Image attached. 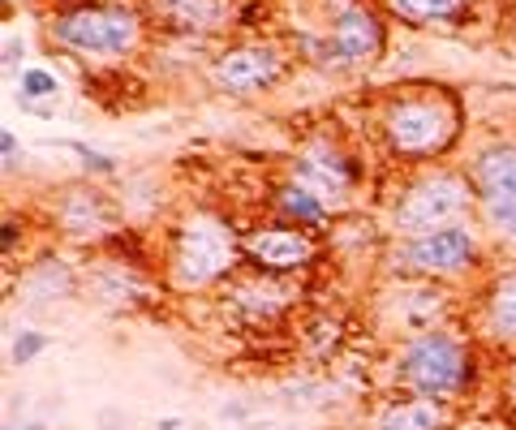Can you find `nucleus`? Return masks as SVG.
Wrapping results in <instances>:
<instances>
[{
  "instance_id": "nucleus-1",
  "label": "nucleus",
  "mask_w": 516,
  "mask_h": 430,
  "mask_svg": "<svg viewBox=\"0 0 516 430\" xmlns=\"http://www.w3.org/2000/svg\"><path fill=\"white\" fill-rule=\"evenodd\" d=\"M465 99L443 82H400L370 112V142L396 172L435 168L465 142Z\"/></svg>"
},
{
  "instance_id": "nucleus-2",
  "label": "nucleus",
  "mask_w": 516,
  "mask_h": 430,
  "mask_svg": "<svg viewBox=\"0 0 516 430\" xmlns=\"http://www.w3.org/2000/svg\"><path fill=\"white\" fill-rule=\"evenodd\" d=\"M147 0H56L43 13L48 48L78 61H134L151 43Z\"/></svg>"
},
{
  "instance_id": "nucleus-3",
  "label": "nucleus",
  "mask_w": 516,
  "mask_h": 430,
  "mask_svg": "<svg viewBox=\"0 0 516 430\" xmlns=\"http://www.w3.org/2000/svg\"><path fill=\"white\" fill-rule=\"evenodd\" d=\"M241 267H246L241 233L224 211L194 207L168 228L164 258H160V276L168 293H177V297L211 293L233 280Z\"/></svg>"
},
{
  "instance_id": "nucleus-4",
  "label": "nucleus",
  "mask_w": 516,
  "mask_h": 430,
  "mask_svg": "<svg viewBox=\"0 0 516 430\" xmlns=\"http://www.w3.org/2000/svg\"><path fill=\"white\" fill-rule=\"evenodd\" d=\"M383 370L392 392H413L456 405V400L473 396V387L482 379L478 336H465L456 327H435V332L409 336L392 349Z\"/></svg>"
},
{
  "instance_id": "nucleus-5",
  "label": "nucleus",
  "mask_w": 516,
  "mask_h": 430,
  "mask_svg": "<svg viewBox=\"0 0 516 430\" xmlns=\"http://www.w3.org/2000/svg\"><path fill=\"white\" fill-rule=\"evenodd\" d=\"M465 220H478V190H473L469 172L452 164L405 172L387 198V237L392 241L439 233V228Z\"/></svg>"
},
{
  "instance_id": "nucleus-6",
  "label": "nucleus",
  "mask_w": 516,
  "mask_h": 430,
  "mask_svg": "<svg viewBox=\"0 0 516 430\" xmlns=\"http://www.w3.org/2000/svg\"><path fill=\"white\" fill-rule=\"evenodd\" d=\"M387 13L379 0H357L353 9L336 13L319 31H297L289 43L297 61H310L314 69H332V74H362L375 69L387 52Z\"/></svg>"
},
{
  "instance_id": "nucleus-7",
  "label": "nucleus",
  "mask_w": 516,
  "mask_h": 430,
  "mask_svg": "<svg viewBox=\"0 0 516 430\" xmlns=\"http://www.w3.org/2000/svg\"><path fill=\"white\" fill-rule=\"evenodd\" d=\"M366 172V160L336 129H310L289 151V181L310 190L332 215L357 211V194L366 190Z\"/></svg>"
},
{
  "instance_id": "nucleus-8",
  "label": "nucleus",
  "mask_w": 516,
  "mask_h": 430,
  "mask_svg": "<svg viewBox=\"0 0 516 430\" xmlns=\"http://www.w3.org/2000/svg\"><path fill=\"white\" fill-rule=\"evenodd\" d=\"M482 258H486V228L478 220H465V224L439 228V233L392 241V250H387V276L456 284V280H469L482 267Z\"/></svg>"
},
{
  "instance_id": "nucleus-9",
  "label": "nucleus",
  "mask_w": 516,
  "mask_h": 430,
  "mask_svg": "<svg viewBox=\"0 0 516 430\" xmlns=\"http://www.w3.org/2000/svg\"><path fill=\"white\" fill-rule=\"evenodd\" d=\"M297 52L289 39L276 35H246L233 43H220L207 56V82L215 91L233 95V99H250V95H267L293 74Z\"/></svg>"
},
{
  "instance_id": "nucleus-10",
  "label": "nucleus",
  "mask_w": 516,
  "mask_h": 430,
  "mask_svg": "<svg viewBox=\"0 0 516 430\" xmlns=\"http://www.w3.org/2000/svg\"><path fill=\"white\" fill-rule=\"evenodd\" d=\"M452 284L418 280V276H387L383 289L370 297V323L387 340H409L435 327H452Z\"/></svg>"
},
{
  "instance_id": "nucleus-11",
  "label": "nucleus",
  "mask_w": 516,
  "mask_h": 430,
  "mask_svg": "<svg viewBox=\"0 0 516 430\" xmlns=\"http://www.w3.org/2000/svg\"><path fill=\"white\" fill-rule=\"evenodd\" d=\"M125 224V203L91 177L65 181L48 194V228L69 246L104 250Z\"/></svg>"
},
{
  "instance_id": "nucleus-12",
  "label": "nucleus",
  "mask_w": 516,
  "mask_h": 430,
  "mask_svg": "<svg viewBox=\"0 0 516 430\" xmlns=\"http://www.w3.org/2000/svg\"><path fill=\"white\" fill-rule=\"evenodd\" d=\"M478 190V224L495 241H516V138H486L461 164Z\"/></svg>"
},
{
  "instance_id": "nucleus-13",
  "label": "nucleus",
  "mask_w": 516,
  "mask_h": 430,
  "mask_svg": "<svg viewBox=\"0 0 516 430\" xmlns=\"http://www.w3.org/2000/svg\"><path fill=\"white\" fill-rule=\"evenodd\" d=\"M306 297H310L306 280L267 276V271L241 267L233 280L220 284V297L215 301H220V310L237 327H246V332H271V327H280L289 314H297Z\"/></svg>"
},
{
  "instance_id": "nucleus-14",
  "label": "nucleus",
  "mask_w": 516,
  "mask_h": 430,
  "mask_svg": "<svg viewBox=\"0 0 516 430\" xmlns=\"http://www.w3.org/2000/svg\"><path fill=\"white\" fill-rule=\"evenodd\" d=\"M241 254H246V267H254V271L306 280L327 258V246H323V233H310V228L271 215V220L250 224L246 233H241Z\"/></svg>"
},
{
  "instance_id": "nucleus-15",
  "label": "nucleus",
  "mask_w": 516,
  "mask_h": 430,
  "mask_svg": "<svg viewBox=\"0 0 516 430\" xmlns=\"http://www.w3.org/2000/svg\"><path fill=\"white\" fill-rule=\"evenodd\" d=\"M164 276L155 267H138L121 254L108 250H91L82 267V293L95 301L99 310L112 314H129V310H151L160 297Z\"/></svg>"
},
{
  "instance_id": "nucleus-16",
  "label": "nucleus",
  "mask_w": 516,
  "mask_h": 430,
  "mask_svg": "<svg viewBox=\"0 0 516 430\" xmlns=\"http://www.w3.org/2000/svg\"><path fill=\"white\" fill-rule=\"evenodd\" d=\"M473 336L491 349L516 353V267H499L486 276L473 301Z\"/></svg>"
},
{
  "instance_id": "nucleus-17",
  "label": "nucleus",
  "mask_w": 516,
  "mask_h": 430,
  "mask_svg": "<svg viewBox=\"0 0 516 430\" xmlns=\"http://www.w3.org/2000/svg\"><path fill=\"white\" fill-rule=\"evenodd\" d=\"M147 13L168 35L215 39V35H224L237 26L241 0H147Z\"/></svg>"
},
{
  "instance_id": "nucleus-18",
  "label": "nucleus",
  "mask_w": 516,
  "mask_h": 430,
  "mask_svg": "<svg viewBox=\"0 0 516 430\" xmlns=\"http://www.w3.org/2000/svg\"><path fill=\"white\" fill-rule=\"evenodd\" d=\"M452 426H456V405L413 392H387L366 413V430H452Z\"/></svg>"
},
{
  "instance_id": "nucleus-19",
  "label": "nucleus",
  "mask_w": 516,
  "mask_h": 430,
  "mask_svg": "<svg viewBox=\"0 0 516 430\" xmlns=\"http://www.w3.org/2000/svg\"><path fill=\"white\" fill-rule=\"evenodd\" d=\"M82 293V267L65 263L61 254H39L18 280V301L26 310H52Z\"/></svg>"
},
{
  "instance_id": "nucleus-20",
  "label": "nucleus",
  "mask_w": 516,
  "mask_h": 430,
  "mask_svg": "<svg viewBox=\"0 0 516 430\" xmlns=\"http://www.w3.org/2000/svg\"><path fill=\"white\" fill-rule=\"evenodd\" d=\"M379 5L409 31H461L478 18L482 0H379Z\"/></svg>"
},
{
  "instance_id": "nucleus-21",
  "label": "nucleus",
  "mask_w": 516,
  "mask_h": 430,
  "mask_svg": "<svg viewBox=\"0 0 516 430\" xmlns=\"http://www.w3.org/2000/svg\"><path fill=\"white\" fill-rule=\"evenodd\" d=\"M344 344H349V327H344L336 310L314 306L297 319V353L306 357L310 366H332L344 353Z\"/></svg>"
},
{
  "instance_id": "nucleus-22",
  "label": "nucleus",
  "mask_w": 516,
  "mask_h": 430,
  "mask_svg": "<svg viewBox=\"0 0 516 430\" xmlns=\"http://www.w3.org/2000/svg\"><path fill=\"white\" fill-rule=\"evenodd\" d=\"M271 215H276V220H289V224L310 228V233H327V224L336 220V215L327 211L319 198H314L310 190H301V185L289 181V177H284L276 190H271Z\"/></svg>"
},
{
  "instance_id": "nucleus-23",
  "label": "nucleus",
  "mask_w": 516,
  "mask_h": 430,
  "mask_svg": "<svg viewBox=\"0 0 516 430\" xmlns=\"http://www.w3.org/2000/svg\"><path fill=\"white\" fill-rule=\"evenodd\" d=\"M56 95H61V78L52 74V69H22L18 78V108L35 112V117H52L56 112Z\"/></svg>"
},
{
  "instance_id": "nucleus-24",
  "label": "nucleus",
  "mask_w": 516,
  "mask_h": 430,
  "mask_svg": "<svg viewBox=\"0 0 516 430\" xmlns=\"http://www.w3.org/2000/svg\"><path fill=\"white\" fill-rule=\"evenodd\" d=\"M56 147H65L69 155L78 160V168H82V177H117L121 172V164L112 160V155H104V151H95V147H86V142H56Z\"/></svg>"
},
{
  "instance_id": "nucleus-25",
  "label": "nucleus",
  "mask_w": 516,
  "mask_h": 430,
  "mask_svg": "<svg viewBox=\"0 0 516 430\" xmlns=\"http://www.w3.org/2000/svg\"><path fill=\"white\" fill-rule=\"evenodd\" d=\"M52 344L48 332H39V327H26V332H18L9 340V366H31L35 357L43 353Z\"/></svg>"
},
{
  "instance_id": "nucleus-26",
  "label": "nucleus",
  "mask_w": 516,
  "mask_h": 430,
  "mask_svg": "<svg viewBox=\"0 0 516 430\" xmlns=\"http://www.w3.org/2000/svg\"><path fill=\"white\" fill-rule=\"evenodd\" d=\"M22 241H26V224L18 220V215H5V224H0V258L13 263V254H18Z\"/></svg>"
},
{
  "instance_id": "nucleus-27",
  "label": "nucleus",
  "mask_w": 516,
  "mask_h": 430,
  "mask_svg": "<svg viewBox=\"0 0 516 430\" xmlns=\"http://www.w3.org/2000/svg\"><path fill=\"white\" fill-rule=\"evenodd\" d=\"M22 164V147H18V134L13 129H0V168H5V177H13Z\"/></svg>"
},
{
  "instance_id": "nucleus-28",
  "label": "nucleus",
  "mask_w": 516,
  "mask_h": 430,
  "mask_svg": "<svg viewBox=\"0 0 516 430\" xmlns=\"http://www.w3.org/2000/svg\"><path fill=\"white\" fill-rule=\"evenodd\" d=\"M504 405L508 413H516V353H508L504 362Z\"/></svg>"
},
{
  "instance_id": "nucleus-29",
  "label": "nucleus",
  "mask_w": 516,
  "mask_h": 430,
  "mask_svg": "<svg viewBox=\"0 0 516 430\" xmlns=\"http://www.w3.org/2000/svg\"><path fill=\"white\" fill-rule=\"evenodd\" d=\"M357 0H314V9H319V18L323 22H332L336 13H344V9H353Z\"/></svg>"
},
{
  "instance_id": "nucleus-30",
  "label": "nucleus",
  "mask_w": 516,
  "mask_h": 430,
  "mask_svg": "<svg viewBox=\"0 0 516 430\" xmlns=\"http://www.w3.org/2000/svg\"><path fill=\"white\" fill-rule=\"evenodd\" d=\"M22 52H26V48H22V39H18V35H13V31H9V35H5V52H0V56H5V69H18V61H22Z\"/></svg>"
},
{
  "instance_id": "nucleus-31",
  "label": "nucleus",
  "mask_w": 516,
  "mask_h": 430,
  "mask_svg": "<svg viewBox=\"0 0 516 430\" xmlns=\"http://www.w3.org/2000/svg\"><path fill=\"white\" fill-rule=\"evenodd\" d=\"M160 430H181V422H177V418H164V422H160Z\"/></svg>"
},
{
  "instance_id": "nucleus-32",
  "label": "nucleus",
  "mask_w": 516,
  "mask_h": 430,
  "mask_svg": "<svg viewBox=\"0 0 516 430\" xmlns=\"http://www.w3.org/2000/svg\"><path fill=\"white\" fill-rule=\"evenodd\" d=\"M9 430H13V426H9ZM18 430H43V426H39V422H31V426H18Z\"/></svg>"
},
{
  "instance_id": "nucleus-33",
  "label": "nucleus",
  "mask_w": 516,
  "mask_h": 430,
  "mask_svg": "<svg viewBox=\"0 0 516 430\" xmlns=\"http://www.w3.org/2000/svg\"><path fill=\"white\" fill-rule=\"evenodd\" d=\"M508 31H512V35H516V18H512V22H508Z\"/></svg>"
}]
</instances>
